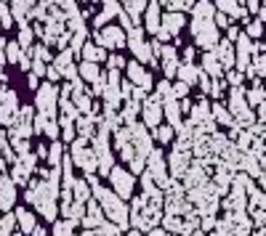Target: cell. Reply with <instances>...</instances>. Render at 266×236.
Listing matches in <instances>:
<instances>
[{
  "instance_id": "6da1fadb",
  "label": "cell",
  "mask_w": 266,
  "mask_h": 236,
  "mask_svg": "<svg viewBox=\"0 0 266 236\" xmlns=\"http://www.w3.org/2000/svg\"><path fill=\"white\" fill-rule=\"evenodd\" d=\"M194 40H197L200 48L216 51V45L221 40H218V29H216V24H213V19H210V22H203V27H200L197 35H194Z\"/></svg>"
},
{
  "instance_id": "7a4b0ae2",
  "label": "cell",
  "mask_w": 266,
  "mask_h": 236,
  "mask_svg": "<svg viewBox=\"0 0 266 236\" xmlns=\"http://www.w3.org/2000/svg\"><path fill=\"white\" fill-rule=\"evenodd\" d=\"M250 51H253V43L248 35H239L237 37V53H235V64L239 69L248 72L250 69Z\"/></svg>"
},
{
  "instance_id": "3957f363",
  "label": "cell",
  "mask_w": 266,
  "mask_h": 236,
  "mask_svg": "<svg viewBox=\"0 0 266 236\" xmlns=\"http://www.w3.org/2000/svg\"><path fill=\"white\" fill-rule=\"evenodd\" d=\"M192 16L200 19V22H210V19L216 16V5H213L210 0H197V3L192 5Z\"/></svg>"
},
{
  "instance_id": "277c9868",
  "label": "cell",
  "mask_w": 266,
  "mask_h": 236,
  "mask_svg": "<svg viewBox=\"0 0 266 236\" xmlns=\"http://www.w3.org/2000/svg\"><path fill=\"white\" fill-rule=\"evenodd\" d=\"M213 53L218 56V64H221V67H235V48H232L229 40H221Z\"/></svg>"
},
{
  "instance_id": "5b68a950",
  "label": "cell",
  "mask_w": 266,
  "mask_h": 236,
  "mask_svg": "<svg viewBox=\"0 0 266 236\" xmlns=\"http://www.w3.org/2000/svg\"><path fill=\"white\" fill-rule=\"evenodd\" d=\"M99 45H109V48H118V45H122V29L118 27H109V29H104L99 37Z\"/></svg>"
},
{
  "instance_id": "8992f818",
  "label": "cell",
  "mask_w": 266,
  "mask_h": 236,
  "mask_svg": "<svg viewBox=\"0 0 266 236\" xmlns=\"http://www.w3.org/2000/svg\"><path fill=\"white\" fill-rule=\"evenodd\" d=\"M181 27H184V16H181L178 11H171V14L163 16V29L168 32V35H176Z\"/></svg>"
},
{
  "instance_id": "52a82bcc",
  "label": "cell",
  "mask_w": 266,
  "mask_h": 236,
  "mask_svg": "<svg viewBox=\"0 0 266 236\" xmlns=\"http://www.w3.org/2000/svg\"><path fill=\"white\" fill-rule=\"evenodd\" d=\"M147 29L149 32H160V5L152 3L147 8Z\"/></svg>"
},
{
  "instance_id": "ba28073f",
  "label": "cell",
  "mask_w": 266,
  "mask_h": 236,
  "mask_svg": "<svg viewBox=\"0 0 266 236\" xmlns=\"http://www.w3.org/2000/svg\"><path fill=\"white\" fill-rule=\"evenodd\" d=\"M229 109L235 111V114H242L245 111V101H242V88H235L229 96Z\"/></svg>"
},
{
  "instance_id": "9c48e42d",
  "label": "cell",
  "mask_w": 266,
  "mask_h": 236,
  "mask_svg": "<svg viewBox=\"0 0 266 236\" xmlns=\"http://www.w3.org/2000/svg\"><path fill=\"white\" fill-rule=\"evenodd\" d=\"M237 0H216V11L218 14H226V16H232L235 19V14H237Z\"/></svg>"
},
{
  "instance_id": "30bf717a",
  "label": "cell",
  "mask_w": 266,
  "mask_h": 236,
  "mask_svg": "<svg viewBox=\"0 0 266 236\" xmlns=\"http://www.w3.org/2000/svg\"><path fill=\"white\" fill-rule=\"evenodd\" d=\"M178 75H181V80H184V85H192L200 77V72L194 69L192 64H184V67H178Z\"/></svg>"
},
{
  "instance_id": "8fae6325",
  "label": "cell",
  "mask_w": 266,
  "mask_h": 236,
  "mask_svg": "<svg viewBox=\"0 0 266 236\" xmlns=\"http://www.w3.org/2000/svg\"><path fill=\"white\" fill-rule=\"evenodd\" d=\"M163 58H165V72H168V75H173V72H176V51H173L171 45H165V48H163Z\"/></svg>"
},
{
  "instance_id": "7c38bea8",
  "label": "cell",
  "mask_w": 266,
  "mask_h": 236,
  "mask_svg": "<svg viewBox=\"0 0 266 236\" xmlns=\"http://www.w3.org/2000/svg\"><path fill=\"white\" fill-rule=\"evenodd\" d=\"M203 64H205L207 75H218V72H221V64H218V56L216 53H205L203 56Z\"/></svg>"
},
{
  "instance_id": "4fadbf2b",
  "label": "cell",
  "mask_w": 266,
  "mask_h": 236,
  "mask_svg": "<svg viewBox=\"0 0 266 236\" xmlns=\"http://www.w3.org/2000/svg\"><path fill=\"white\" fill-rule=\"evenodd\" d=\"M115 183H118V191H120L122 196H128V194H131V178H128V175L115 173Z\"/></svg>"
},
{
  "instance_id": "5bb4252c",
  "label": "cell",
  "mask_w": 266,
  "mask_h": 236,
  "mask_svg": "<svg viewBox=\"0 0 266 236\" xmlns=\"http://www.w3.org/2000/svg\"><path fill=\"white\" fill-rule=\"evenodd\" d=\"M131 77H133L139 85H144V88H149V80H152V77H149L147 72H141V67H136V64L131 67Z\"/></svg>"
},
{
  "instance_id": "9a60e30c",
  "label": "cell",
  "mask_w": 266,
  "mask_h": 236,
  "mask_svg": "<svg viewBox=\"0 0 266 236\" xmlns=\"http://www.w3.org/2000/svg\"><path fill=\"white\" fill-rule=\"evenodd\" d=\"M125 5H128V14H131L133 19H139V14L147 5V0H125Z\"/></svg>"
},
{
  "instance_id": "2e32d148",
  "label": "cell",
  "mask_w": 266,
  "mask_h": 236,
  "mask_svg": "<svg viewBox=\"0 0 266 236\" xmlns=\"http://www.w3.org/2000/svg\"><path fill=\"white\" fill-rule=\"evenodd\" d=\"M235 22L232 16H226V14H218L216 11V16H213V24H216V29H229V24Z\"/></svg>"
},
{
  "instance_id": "e0dca14e",
  "label": "cell",
  "mask_w": 266,
  "mask_h": 236,
  "mask_svg": "<svg viewBox=\"0 0 266 236\" xmlns=\"http://www.w3.org/2000/svg\"><path fill=\"white\" fill-rule=\"evenodd\" d=\"M261 35H264V24L258 22V19H256V22H250V19H248V37H261Z\"/></svg>"
},
{
  "instance_id": "ac0fdd59",
  "label": "cell",
  "mask_w": 266,
  "mask_h": 236,
  "mask_svg": "<svg viewBox=\"0 0 266 236\" xmlns=\"http://www.w3.org/2000/svg\"><path fill=\"white\" fill-rule=\"evenodd\" d=\"M213 114H216L218 120L224 122V125H232V114H229V111H226V109L221 106V104H216V106H213Z\"/></svg>"
},
{
  "instance_id": "d6986e66",
  "label": "cell",
  "mask_w": 266,
  "mask_h": 236,
  "mask_svg": "<svg viewBox=\"0 0 266 236\" xmlns=\"http://www.w3.org/2000/svg\"><path fill=\"white\" fill-rule=\"evenodd\" d=\"M0 27H11V19H8V11H5V5L0 3Z\"/></svg>"
},
{
  "instance_id": "ffe728a7",
  "label": "cell",
  "mask_w": 266,
  "mask_h": 236,
  "mask_svg": "<svg viewBox=\"0 0 266 236\" xmlns=\"http://www.w3.org/2000/svg\"><path fill=\"white\" fill-rule=\"evenodd\" d=\"M226 80L235 85V88H239V82H242V75H239V72H229V77H226Z\"/></svg>"
},
{
  "instance_id": "44dd1931",
  "label": "cell",
  "mask_w": 266,
  "mask_h": 236,
  "mask_svg": "<svg viewBox=\"0 0 266 236\" xmlns=\"http://www.w3.org/2000/svg\"><path fill=\"white\" fill-rule=\"evenodd\" d=\"M237 37H239V29H237V27H229V29H226V40H229V43H235Z\"/></svg>"
},
{
  "instance_id": "7402d4cb",
  "label": "cell",
  "mask_w": 266,
  "mask_h": 236,
  "mask_svg": "<svg viewBox=\"0 0 266 236\" xmlns=\"http://www.w3.org/2000/svg\"><path fill=\"white\" fill-rule=\"evenodd\" d=\"M261 98H264V93H261V90H253V93H250V104H261Z\"/></svg>"
},
{
  "instance_id": "603a6c76",
  "label": "cell",
  "mask_w": 266,
  "mask_h": 236,
  "mask_svg": "<svg viewBox=\"0 0 266 236\" xmlns=\"http://www.w3.org/2000/svg\"><path fill=\"white\" fill-rule=\"evenodd\" d=\"M184 58H186V64H192V58H194V48H184Z\"/></svg>"
},
{
  "instance_id": "cb8c5ba5",
  "label": "cell",
  "mask_w": 266,
  "mask_h": 236,
  "mask_svg": "<svg viewBox=\"0 0 266 236\" xmlns=\"http://www.w3.org/2000/svg\"><path fill=\"white\" fill-rule=\"evenodd\" d=\"M258 22H266V5H261V8H258Z\"/></svg>"
},
{
  "instance_id": "d4e9b609",
  "label": "cell",
  "mask_w": 266,
  "mask_h": 236,
  "mask_svg": "<svg viewBox=\"0 0 266 236\" xmlns=\"http://www.w3.org/2000/svg\"><path fill=\"white\" fill-rule=\"evenodd\" d=\"M160 138H163V141L171 138V128H163V130H160Z\"/></svg>"
},
{
  "instance_id": "484cf974",
  "label": "cell",
  "mask_w": 266,
  "mask_h": 236,
  "mask_svg": "<svg viewBox=\"0 0 266 236\" xmlns=\"http://www.w3.org/2000/svg\"><path fill=\"white\" fill-rule=\"evenodd\" d=\"M19 40H22V45H30V32L24 29V32H22V37H19Z\"/></svg>"
},
{
  "instance_id": "4316f807",
  "label": "cell",
  "mask_w": 266,
  "mask_h": 236,
  "mask_svg": "<svg viewBox=\"0 0 266 236\" xmlns=\"http://www.w3.org/2000/svg\"><path fill=\"white\" fill-rule=\"evenodd\" d=\"M83 72H86V75H88V77H93V75H96V69H93V67H90V64H86V67H83Z\"/></svg>"
},
{
  "instance_id": "83f0119b",
  "label": "cell",
  "mask_w": 266,
  "mask_h": 236,
  "mask_svg": "<svg viewBox=\"0 0 266 236\" xmlns=\"http://www.w3.org/2000/svg\"><path fill=\"white\" fill-rule=\"evenodd\" d=\"M59 3L64 5V8H72V0H59Z\"/></svg>"
}]
</instances>
